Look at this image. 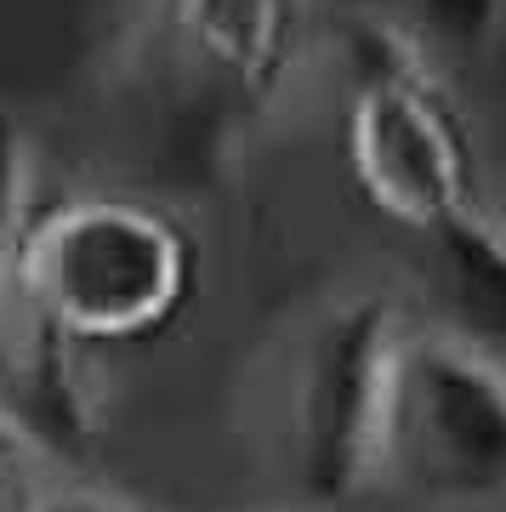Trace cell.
I'll list each match as a JSON object with an SVG mask.
<instances>
[{
  "label": "cell",
  "instance_id": "cell-9",
  "mask_svg": "<svg viewBox=\"0 0 506 512\" xmlns=\"http://www.w3.org/2000/svg\"><path fill=\"white\" fill-rule=\"evenodd\" d=\"M40 484H35V456L0 427V512H35Z\"/></svg>",
  "mask_w": 506,
  "mask_h": 512
},
{
  "label": "cell",
  "instance_id": "cell-8",
  "mask_svg": "<svg viewBox=\"0 0 506 512\" xmlns=\"http://www.w3.org/2000/svg\"><path fill=\"white\" fill-rule=\"evenodd\" d=\"M40 217V148L35 131L0 109V291L18 274V251Z\"/></svg>",
  "mask_w": 506,
  "mask_h": 512
},
{
  "label": "cell",
  "instance_id": "cell-3",
  "mask_svg": "<svg viewBox=\"0 0 506 512\" xmlns=\"http://www.w3.org/2000/svg\"><path fill=\"white\" fill-rule=\"evenodd\" d=\"M410 319L393 296L353 291L308 319L285 370V450L296 484L347 507L381 484L387 393Z\"/></svg>",
  "mask_w": 506,
  "mask_h": 512
},
{
  "label": "cell",
  "instance_id": "cell-10",
  "mask_svg": "<svg viewBox=\"0 0 506 512\" xmlns=\"http://www.w3.org/2000/svg\"><path fill=\"white\" fill-rule=\"evenodd\" d=\"M35 512H143V507H131L109 490H91V484H57V490H40Z\"/></svg>",
  "mask_w": 506,
  "mask_h": 512
},
{
  "label": "cell",
  "instance_id": "cell-2",
  "mask_svg": "<svg viewBox=\"0 0 506 512\" xmlns=\"http://www.w3.org/2000/svg\"><path fill=\"white\" fill-rule=\"evenodd\" d=\"M381 484L427 507H506V353L450 325L404 330L381 433Z\"/></svg>",
  "mask_w": 506,
  "mask_h": 512
},
{
  "label": "cell",
  "instance_id": "cell-6",
  "mask_svg": "<svg viewBox=\"0 0 506 512\" xmlns=\"http://www.w3.org/2000/svg\"><path fill=\"white\" fill-rule=\"evenodd\" d=\"M177 29L211 69L256 80L279 57L285 0H177Z\"/></svg>",
  "mask_w": 506,
  "mask_h": 512
},
{
  "label": "cell",
  "instance_id": "cell-5",
  "mask_svg": "<svg viewBox=\"0 0 506 512\" xmlns=\"http://www.w3.org/2000/svg\"><path fill=\"white\" fill-rule=\"evenodd\" d=\"M0 427L52 461H86L103 439V382L91 342L18 291H0Z\"/></svg>",
  "mask_w": 506,
  "mask_h": 512
},
{
  "label": "cell",
  "instance_id": "cell-4",
  "mask_svg": "<svg viewBox=\"0 0 506 512\" xmlns=\"http://www.w3.org/2000/svg\"><path fill=\"white\" fill-rule=\"evenodd\" d=\"M347 160L364 200L416 234H444L478 211L472 154L450 103L416 69V57H387L359 80L347 109Z\"/></svg>",
  "mask_w": 506,
  "mask_h": 512
},
{
  "label": "cell",
  "instance_id": "cell-7",
  "mask_svg": "<svg viewBox=\"0 0 506 512\" xmlns=\"http://www.w3.org/2000/svg\"><path fill=\"white\" fill-rule=\"evenodd\" d=\"M438 239L450 251V296L461 308V325L450 330L484 348H506V234L484 211H467Z\"/></svg>",
  "mask_w": 506,
  "mask_h": 512
},
{
  "label": "cell",
  "instance_id": "cell-1",
  "mask_svg": "<svg viewBox=\"0 0 506 512\" xmlns=\"http://www.w3.org/2000/svg\"><path fill=\"white\" fill-rule=\"evenodd\" d=\"M194 256L165 211L86 194L40 211L18 251V291L80 342H137L188 296Z\"/></svg>",
  "mask_w": 506,
  "mask_h": 512
}]
</instances>
